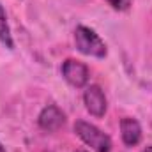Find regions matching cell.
<instances>
[{
    "instance_id": "8",
    "label": "cell",
    "mask_w": 152,
    "mask_h": 152,
    "mask_svg": "<svg viewBox=\"0 0 152 152\" xmlns=\"http://www.w3.org/2000/svg\"><path fill=\"white\" fill-rule=\"evenodd\" d=\"M115 11H127L133 4V0H106Z\"/></svg>"
},
{
    "instance_id": "3",
    "label": "cell",
    "mask_w": 152,
    "mask_h": 152,
    "mask_svg": "<svg viewBox=\"0 0 152 152\" xmlns=\"http://www.w3.org/2000/svg\"><path fill=\"white\" fill-rule=\"evenodd\" d=\"M62 76L64 80L73 85L76 88H81L87 85L88 81V67L83 64V62H78V60H73V58H67L64 64H62Z\"/></svg>"
},
{
    "instance_id": "7",
    "label": "cell",
    "mask_w": 152,
    "mask_h": 152,
    "mask_svg": "<svg viewBox=\"0 0 152 152\" xmlns=\"http://www.w3.org/2000/svg\"><path fill=\"white\" fill-rule=\"evenodd\" d=\"M0 42L7 50H12L14 48L12 36H11V30H9V23H7V16H5V11H4L2 5H0Z\"/></svg>"
},
{
    "instance_id": "1",
    "label": "cell",
    "mask_w": 152,
    "mask_h": 152,
    "mask_svg": "<svg viewBox=\"0 0 152 152\" xmlns=\"http://www.w3.org/2000/svg\"><path fill=\"white\" fill-rule=\"evenodd\" d=\"M75 133L83 140V143H87L88 147H92L96 152H110L112 151V138L103 133L99 127H96L90 122L85 120H78L75 124Z\"/></svg>"
},
{
    "instance_id": "9",
    "label": "cell",
    "mask_w": 152,
    "mask_h": 152,
    "mask_svg": "<svg viewBox=\"0 0 152 152\" xmlns=\"http://www.w3.org/2000/svg\"><path fill=\"white\" fill-rule=\"evenodd\" d=\"M142 152H152V145H149L147 149H143V151H142Z\"/></svg>"
},
{
    "instance_id": "10",
    "label": "cell",
    "mask_w": 152,
    "mask_h": 152,
    "mask_svg": "<svg viewBox=\"0 0 152 152\" xmlns=\"http://www.w3.org/2000/svg\"><path fill=\"white\" fill-rule=\"evenodd\" d=\"M0 152H5V149H4V145L0 143Z\"/></svg>"
},
{
    "instance_id": "4",
    "label": "cell",
    "mask_w": 152,
    "mask_h": 152,
    "mask_svg": "<svg viewBox=\"0 0 152 152\" xmlns=\"http://www.w3.org/2000/svg\"><path fill=\"white\" fill-rule=\"evenodd\" d=\"M83 101H85V108L88 110V113L94 117H103L106 113V96L103 92V88L99 85H90L87 87L85 94H83Z\"/></svg>"
},
{
    "instance_id": "5",
    "label": "cell",
    "mask_w": 152,
    "mask_h": 152,
    "mask_svg": "<svg viewBox=\"0 0 152 152\" xmlns=\"http://www.w3.org/2000/svg\"><path fill=\"white\" fill-rule=\"evenodd\" d=\"M39 127L48 131V133H55L58 131L64 124H66V115L62 113V110L55 104H48L42 108V112L39 113Z\"/></svg>"
},
{
    "instance_id": "6",
    "label": "cell",
    "mask_w": 152,
    "mask_h": 152,
    "mask_svg": "<svg viewBox=\"0 0 152 152\" xmlns=\"http://www.w3.org/2000/svg\"><path fill=\"white\" fill-rule=\"evenodd\" d=\"M120 134H122V142L127 147H134L140 143L142 140V126L136 118L131 117H124L120 120Z\"/></svg>"
},
{
    "instance_id": "2",
    "label": "cell",
    "mask_w": 152,
    "mask_h": 152,
    "mask_svg": "<svg viewBox=\"0 0 152 152\" xmlns=\"http://www.w3.org/2000/svg\"><path fill=\"white\" fill-rule=\"evenodd\" d=\"M75 41L78 51H81L83 55L88 57H96V58H103L106 57V44L103 42V39L99 37L92 28L88 27H76L75 30Z\"/></svg>"
},
{
    "instance_id": "11",
    "label": "cell",
    "mask_w": 152,
    "mask_h": 152,
    "mask_svg": "<svg viewBox=\"0 0 152 152\" xmlns=\"http://www.w3.org/2000/svg\"><path fill=\"white\" fill-rule=\"evenodd\" d=\"M76 152H87V151H76Z\"/></svg>"
}]
</instances>
